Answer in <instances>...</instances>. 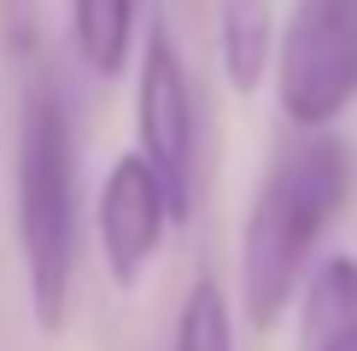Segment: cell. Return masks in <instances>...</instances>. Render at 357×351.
Here are the masks:
<instances>
[{
    "label": "cell",
    "instance_id": "cell-1",
    "mask_svg": "<svg viewBox=\"0 0 357 351\" xmlns=\"http://www.w3.org/2000/svg\"><path fill=\"white\" fill-rule=\"evenodd\" d=\"M346 194H351V153L334 135H305L264 170L252 211L241 223V299L252 334H270L293 304V287L328 223L346 211Z\"/></svg>",
    "mask_w": 357,
    "mask_h": 351
},
{
    "label": "cell",
    "instance_id": "cell-2",
    "mask_svg": "<svg viewBox=\"0 0 357 351\" xmlns=\"http://www.w3.org/2000/svg\"><path fill=\"white\" fill-rule=\"evenodd\" d=\"M18 252L29 316L59 334L77 281V129L53 77H29L18 111Z\"/></svg>",
    "mask_w": 357,
    "mask_h": 351
},
{
    "label": "cell",
    "instance_id": "cell-3",
    "mask_svg": "<svg viewBox=\"0 0 357 351\" xmlns=\"http://www.w3.org/2000/svg\"><path fill=\"white\" fill-rule=\"evenodd\" d=\"M275 100L299 135H328L357 106V0H293L275 36Z\"/></svg>",
    "mask_w": 357,
    "mask_h": 351
},
{
    "label": "cell",
    "instance_id": "cell-4",
    "mask_svg": "<svg viewBox=\"0 0 357 351\" xmlns=\"http://www.w3.org/2000/svg\"><path fill=\"white\" fill-rule=\"evenodd\" d=\"M135 135H141L135 153L165 182L176 223L193 217V205H199V111H193L188 65L158 24L146 29L135 65Z\"/></svg>",
    "mask_w": 357,
    "mask_h": 351
},
{
    "label": "cell",
    "instance_id": "cell-5",
    "mask_svg": "<svg viewBox=\"0 0 357 351\" xmlns=\"http://www.w3.org/2000/svg\"><path fill=\"white\" fill-rule=\"evenodd\" d=\"M176 223L165 182L153 176L141 153H123L100 182V205H94V234H100V263H106L112 287H141V275L153 270L165 228Z\"/></svg>",
    "mask_w": 357,
    "mask_h": 351
},
{
    "label": "cell",
    "instance_id": "cell-6",
    "mask_svg": "<svg viewBox=\"0 0 357 351\" xmlns=\"http://www.w3.org/2000/svg\"><path fill=\"white\" fill-rule=\"evenodd\" d=\"M299 345L357 351V258L328 252L299 287Z\"/></svg>",
    "mask_w": 357,
    "mask_h": 351
},
{
    "label": "cell",
    "instance_id": "cell-7",
    "mask_svg": "<svg viewBox=\"0 0 357 351\" xmlns=\"http://www.w3.org/2000/svg\"><path fill=\"white\" fill-rule=\"evenodd\" d=\"M217 47L234 94H252L275 70V6L270 0H217Z\"/></svg>",
    "mask_w": 357,
    "mask_h": 351
},
{
    "label": "cell",
    "instance_id": "cell-8",
    "mask_svg": "<svg viewBox=\"0 0 357 351\" xmlns=\"http://www.w3.org/2000/svg\"><path fill=\"white\" fill-rule=\"evenodd\" d=\"M70 47L94 77H117L135 47V0H70Z\"/></svg>",
    "mask_w": 357,
    "mask_h": 351
},
{
    "label": "cell",
    "instance_id": "cell-9",
    "mask_svg": "<svg viewBox=\"0 0 357 351\" xmlns=\"http://www.w3.org/2000/svg\"><path fill=\"white\" fill-rule=\"evenodd\" d=\"M170 351H234V322L229 299L217 281H193L182 311H176V345Z\"/></svg>",
    "mask_w": 357,
    "mask_h": 351
}]
</instances>
